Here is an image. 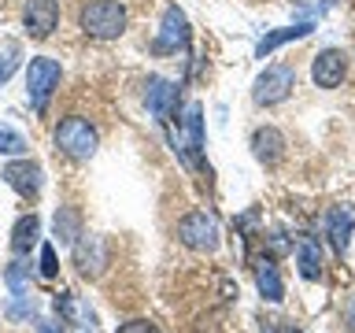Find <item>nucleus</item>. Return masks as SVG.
<instances>
[{
    "instance_id": "f257e3e1",
    "label": "nucleus",
    "mask_w": 355,
    "mask_h": 333,
    "mask_svg": "<svg viewBox=\"0 0 355 333\" xmlns=\"http://www.w3.org/2000/svg\"><path fill=\"white\" fill-rule=\"evenodd\" d=\"M78 22H82V30L89 37L115 41V37H122V30H126V8H122L119 0H85Z\"/></svg>"
},
{
    "instance_id": "f03ea898",
    "label": "nucleus",
    "mask_w": 355,
    "mask_h": 333,
    "mask_svg": "<svg viewBox=\"0 0 355 333\" xmlns=\"http://www.w3.org/2000/svg\"><path fill=\"white\" fill-rule=\"evenodd\" d=\"M55 148L82 163L96 152V130L89 126V119H82V115L63 119L60 126H55Z\"/></svg>"
},
{
    "instance_id": "7ed1b4c3",
    "label": "nucleus",
    "mask_w": 355,
    "mask_h": 333,
    "mask_svg": "<svg viewBox=\"0 0 355 333\" xmlns=\"http://www.w3.org/2000/svg\"><path fill=\"white\" fill-rule=\"evenodd\" d=\"M293 89H296V71L288 63H274V67H266V71L255 78L252 100L259 108H274V104H282V100H288Z\"/></svg>"
},
{
    "instance_id": "20e7f679",
    "label": "nucleus",
    "mask_w": 355,
    "mask_h": 333,
    "mask_svg": "<svg viewBox=\"0 0 355 333\" xmlns=\"http://www.w3.org/2000/svg\"><path fill=\"white\" fill-rule=\"evenodd\" d=\"M60 78H63V71H60V63H55V60H49V56L30 60V67H26V93H30L33 111L49 108L52 93L60 89Z\"/></svg>"
},
{
    "instance_id": "39448f33",
    "label": "nucleus",
    "mask_w": 355,
    "mask_h": 333,
    "mask_svg": "<svg viewBox=\"0 0 355 333\" xmlns=\"http://www.w3.org/2000/svg\"><path fill=\"white\" fill-rule=\"evenodd\" d=\"M178 241L185 244L189 252H215L218 248V226L207 211H189V215L178 222Z\"/></svg>"
},
{
    "instance_id": "423d86ee",
    "label": "nucleus",
    "mask_w": 355,
    "mask_h": 333,
    "mask_svg": "<svg viewBox=\"0 0 355 333\" xmlns=\"http://www.w3.org/2000/svg\"><path fill=\"white\" fill-rule=\"evenodd\" d=\"M189 44V19L182 8H166L163 11V26H159V37H155L152 52H178Z\"/></svg>"
},
{
    "instance_id": "0eeeda50",
    "label": "nucleus",
    "mask_w": 355,
    "mask_h": 333,
    "mask_svg": "<svg viewBox=\"0 0 355 333\" xmlns=\"http://www.w3.org/2000/svg\"><path fill=\"white\" fill-rule=\"evenodd\" d=\"M22 22H26L30 37L44 41L55 26H60V4H55V0H26V8H22Z\"/></svg>"
},
{
    "instance_id": "6e6552de",
    "label": "nucleus",
    "mask_w": 355,
    "mask_h": 333,
    "mask_svg": "<svg viewBox=\"0 0 355 333\" xmlns=\"http://www.w3.org/2000/svg\"><path fill=\"white\" fill-rule=\"evenodd\" d=\"M348 74V56L340 49H326L315 56V67H311V78H315L318 89H337Z\"/></svg>"
},
{
    "instance_id": "1a4fd4ad",
    "label": "nucleus",
    "mask_w": 355,
    "mask_h": 333,
    "mask_svg": "<svg viewBox=\"0 0 355 333\" xmlns=\"http://www.w3.org/2000/svg\"><path fill=\"white\" fill-rule=\"evenodd\" d=\"M74 266L82 271L85 278H100L104 274V266H107V248H104V241L93 237V233H82V237L74 241Z\"/></svg>"
},
{
    "instance_id": "9d476101",
    "label": "nucleus",
    "mask_w": 355,
    "mask_h": 333,
    "mask_svg": "<svg viewBox=\"0 0 355 333\" xmlns=\"http://www.w3.org/2000/svg\"><path fill=\"white\" fill-rule=\"evenodd\" d=\"M4 182L15 189L19 196H37V193H41V185H44V174H41V166H37V163L15 160V163H8V166H4Z\"/></svg>"
},
{
    "instance_id": "9b49d317",
    "label": "nucleus",
    "mask_w": 355,
    "mask_h": 333,
    "mask_svg": "<svg viewBox=\"0 0 355 333\" xmlns=\"http://www.w3.org/2000/svg\"><path fill=\"white\" fill-rule=\"evenodd\" d=\"M144 89H148V93H144V104H148V111H152L159 122H166V119H171V111H174V104H178V85L166 82V78H155V74H152Z\"/></svg>"
},
{
    "instance_id": "f8f14e48",
    "label": "nucleus",
    "mask_w": 355,
    "mask_h": 333,
    "mask_svg": "<svg viewBox=\"0 0 355 333\" xmlns=\"http://www.w3.org/2000/svg\"><path fill=\"white\" fill-rule=\"evenodd\" d=\"M352 230H355V207L340 204V207H333L326 215V233H329V244H333V252H337V255L348 252Z\"/></svg>"
},
{
    "instance_id": "ddd939ff",
    "label": "nucleus",
    "mask_w": 355,
    "mask_h": 333,
    "mask_svg": "<svg viewBox=\"0 0 355 333\" xmlns=\"http://www.w3.org/2000/svg\"><path fill=\"white\" fill-rule=\"evenodd\" d=\"M252 152H255V160H259V163L274 166V163L285 155V137H282V130H274V126L255 130V133H252Z\"/></svg>"
},
{
    "instance_id": "4468645a",
    "label": "nucleus",
    "mask_w": 355,
    "mask_h": 333,
    "mask_svg": "<svg viewBox=\"0 0 355 333\" xmlns=\"http://www.w3.org/2000/svg\"><path fill=\"white\" fill-rule=\"evenodd\" d=\"M296 266L307 282H318L322 278V244L311 233H300V241H296Z\"/></svg>"
},
{
    "instance_id": "2eb2a0df",
    "label": "nucleus",
    "mask_w": 355,
    "mask_h": 333,
    "mask_svg": "<svg viewBox=\"0 0 355 333\" xmlns=\"http://www.w3.org/2000/svg\"><path fill=\"white\" fill-rule=\"evenodd\" d=\"M41 244V219L37 215H22L11 230V252L15 255H30V248Z\"/></svg>"
},
{
    "instance_id": "dca6fc26",
    "label": "nucleus",
    "mask_w": 355,
    "mask_h": 333,
    "mask_svg": "<svg viewBox=\"0 0 355 333\" xmlns=\"http://www.w3.org/2000/svg\"><path fill=\"white\" fill-rule=\"evenodd\" d=\"M255 285H259L263 300H270V304H282V300H285V282H282V274H277V266H274L270 255L255 266Z\"/></svg>"
},
{
    "instance_id": "f3484780",
    "label": "nucleus",
    "mask_w": 355,
    "mask_h": 333,
    "mask_svg": "<svg viewBox=\"0 0 355 333\" xmlns=\"http://www.w3.org/2000/svg\"><path fill=\"white\" fill-rule=\"evenodd\" d=\"M315 30L311 26V22H300V26H285V30H274V33H266V37L255 44V56H259V60H266V56L270 52H277L282 49V44H288V41H300V37H307V33Z\"/></svg>"
},
{
    "instance_id": "a211bd4d",
    "label": "nucleus",
    "mask_w": 355,
    "mask_h": 333,
    "mask_svg": "<svg viewBox=\"0 0 355 333\" xmlns=\"http://www.w3.org/2000/svg\"><path fill=\"white\" fill-rule=\"evenodd\" d=\"M55 237H60L63 244H74L78 237H82V219H78L74 207H60V211H55Z\"/></svg>"
},
{
    "instance_id": "6ab92c4d",
    "label": "nucleus",
    "mask_w": 355,
    "mask_h": 333,
    "mask_svg": "<svg viewBox=\"0 0 355 333\" xmlns=\"http://www.w3.org/2000/svg\"><path fill=\"white\" fill-rule=\"evenodd\" d=\"M22 152H26V137L0 122V155H22Z\"/></svg>"
},
{
    "instance_id": "aec40b11",
    "label": "nucleus",
    "mask_w": 355,
    "mask_h": 333,
    "mask_svg": "<svg viewBox=\"0 0 355 333\" xmlns=\"http://www.w3.org/2000/svg\"><path fill=\"white\" fill-rule=\"evenodd\" d=\"M19 67V41H0V82H8Z\"/></svg>"
},
{
    "instance_id": "412c9836",
    "label": "nucleus",
    "mask_w": 355,
    "mask_h": 333,
    "mask_svg": "<svg viewBox=\"0 0 355 333\" xmlns=\"http://www.w3.org/2000/svg\"><path fill=\"white\" fill-rule=\"evenodd\" d=\"M55 311L67 318V322H85V307L78 304V300L71 293H63V296H55Z\"/></svg>"
},
{
    "instance_id": "4be33fe9",
    "label": "nucleus",
    "mask_w": 355,
    "mask_h": 333,
    "mask_svg": "<svg viewBox=\"0 0 355 333\" xmlns=\"http://www.w3.org/2000/svg\"><path fill=\"white\" fill-rule=\"evenodd\" d=\"M4 278H8L11 293H26V289H22V285H26V278H30V263H11Z\"/></svg>"
},
{
    "instance_id": "5701e85b",
    "label": "nucleus",
    "mask_w": 355,
    "mask_h": 333,
    "mask_svg": "<svg viewBox=\"0 0 355 333\" xmlns=\"http://www.w3.org/2000/svg\"><path fill=\"white\" fill-rule=\"evenodd\" d=\"M288 248H293V244H288V237L282 230H274L270 237H263V252H270V259H277V255H285Z\"/></svg>"
},
{
    "instance_id": "b1692460",
    "label": "nucleus",
    "mask_w": 355,
    "mask_h": 333,
    "mask_svg": "<svg viewBox=\"0 0 355 333\" xmlns=\"http://www.w3.org/2000/svg\"><path fill=\"white\" fill-rule=\"evenodd\" d=\"M8 315L11 318H30L33 315V296L15 293V296H11V304H8Z\"/></svg>"
},
{
    "instance_id": "393cba45",
    "label": "nucleus",
    "mask_w": 355,
    "mask_h": 333,
    "mask_svg": "<svg viewBox=\"0 0 355 333\" xmlns=\"http://www.w3.org/2000/svg\"><path fill=\"white\" fill-rule=\"evenodd\" d=\"M41 274L44 278L60 274V263H55V248H52V244H41Z\"/></svg>"
},
{
    "instance_id": "a878e982",
    "label": "nucleus",
    "mask_w": 355,
    "mask_h": 333,
    "mask_svg": "<svg viewBox=\"0 0 355 333\" xmlns=\"http://www.w3.org/2000/svg\"><path fill=\"white\" fill-rule=\"evenodd\" d=\"M115 333H163V330L148 318H133V322H126V326H119Z\"/></svg>"
},
{
    "instance_id": "bb28decb",
    "label": "nucleus",
    "mask_w": 355,
    "mask_h": 333,
    "mask_svg": "<svg viewBox=\"0 0 355 333\" xmlns=\"http://www.w3.org/2000/svg\"><path fill=\"white\" fill-rule=\"evenodd\" d=\"M344 322H348V330L355 333V296L348 300V307H344Z\"/></svg>"
},
{
    "instance_id": "cd10ccee",
    "label": "nucleus",
    "mask_w": 355,
    "mask_h": 333,
    "mask_svg": "<svg viewBox=\"0 0 355 333\" xmlns=\"http://www.w3.org/2000/svg\"><path fill=\"white\" fill-rule=\"evenodd\" d=\"M37 330H41V333H55V330H52V322H37Z\"/></svg>"
}]
</instances>
